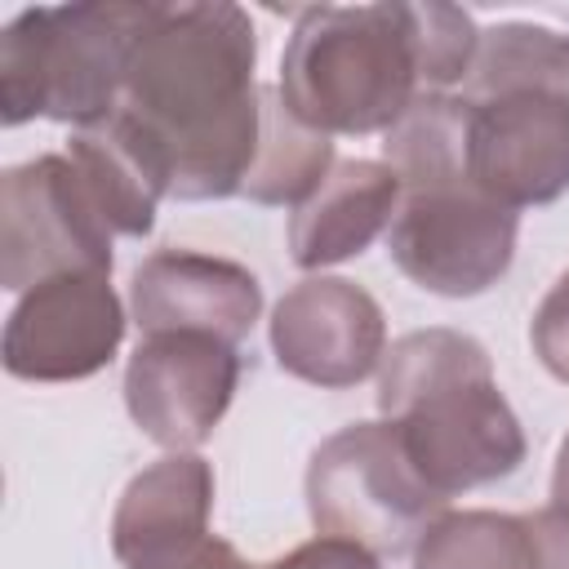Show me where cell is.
I'll list each match as a JSON object with an SVG mask.
<instances>
[{
	"label": "cell",
	"mask_w": 569,
	"mask_h": 569,
	"mask_svg": "<svg viewBox=\"0 0 569 569\" xmlns=\"http://www.w3.org/2000/svg\"><path fill=\"white\" fill-rule=\"evenodd\" d=\"M400 173L387 160H338L289 218V258L320 271L365 253L400 209Z\"/></svg>",
	"instance_id": "9a60e30c"
},
{
	"label": "cell",
	"mask_w": 569,
	"mask_h": 569,
	"mask_svg": "<svg viewBox=\"0 0 569 569\" xmlns=\"http://www.w3.org/2000/svg\"><path fill=\"white\" fill-rule=\"evenodd\" d=\"M240 382L236 342L213 333H142L124 365V405L147 440L191 453L213 436Z\"/></svg>",
	"instance_id": "9c48e42d"
},
{
	"label": "cell",
	"mask_w": 569,
	"mask_h": 569,
	"mask_svg": "<svg viewBox=\"0 0 569 569\" xmlns=\"http://www.w3.org/2000/svg\"><path fill=\"white\" fill-rule=\"evenodd\" d=\"M124 307L111 276H58L18 298L4 325V369L22 382H80L111 365Z\"/></svg>",
	"instance_id": "30bf717a"
},
{
	"label": "cell",
	"mask_w": 569,
	"mask_h": 569,
	"mask_svg": "<svg viewBox=\"0 0 569 569\" xmlns=\"http://www.w3.org/2000/svg\"><path fill=\"white\" fill-rule=\"evenodd\" d=\"M209 569H258V565H249V560H240V551H236V547L227 542V547L218 551V560H213Z\"/></svg>",
	"instance_id": "44dd1931"
},
{
	"label": "cell",
	"mask_w": 569,
	"mask_h": 569,
	"mask_svg": "<svg viewBox=\"0 0 569 569\" xmlns=\"http://www.w3.org/2000/svg\"><path fill=\"white\" fill-rule=\"evenodd\" d=\"M413 569H547L533 516L445 511L413 547Z\"/></svg>",
	"instance_id": "2e32d148"
},
{
	"label": "cell",
	"mask_w": 569,
	"mask_h": 569,
	"mask_svg": "<svg viewBox=\"0 0 569 569\" xmlns=\"http://www.w3.org/2000/svg\"><path fill=\"white\" fill-rule=\"evenodd\" d=\"M67 156L111 236H147L156 227V204L160 196H169L173 169L164 142L129 107H116L98 124L76 129Z\"/></svg>",
	"instance_id": "5bb4252c"
},
{
	"label": "cell",
	"mask_w": 569,
	"mask_h": 569,
	"mask_svg": "<svg viewBox=\"0 0 569 569\" xmlns=\"http://www.w3.org/2000/svg\"><path fill=\"white\" fill-rule=\"evenodd\" d=\"M58 276H111V227L71 156H36L0 182V280L27 293Z\"/></svg>",
	"instance_id": "ba28073f"
},
{
	"label": "cell",
	"mask_w": 569,
	"mask_h": 569,
	"mask_svg": "<svg viewBox=\"0 0 569 569\" xmlns=\"http://www.w3.org/2000/svg\"><path fill=\"white\" fill-rule=\"evenodd\" d=\"M271 351L284 373L342 391L382 369L387 320L360 284L342 276H307L271 311Z\"/></svg>",
	"instance_id": "8fae6325"
},
{
	"label": "cell",
	"mask_w": 569,
	"mask_h": 569,
	"mask_svg": "<svg viewBox=\"0 0 569 569\" xmlns=\"http://www.w3.org/2000/svg\"><path fill=\"white\" fill-rule=\"evenodd\" d=\"M213 467L200 453H164L142 467L111 516V551L120 569H209L222 538L209 533Z\"/></svg>",
	"instance_id": "7c38bea8"
},
{
	"label": "cell",
	"mask_w": 569,
	"mask_h": 569,
	"mask_svg": "<svg viewBox=\"0 0 569 569\" xmlns=\"http://www.w3.org/2000/svg\"><path fill=\"white\" fill-rule=\"evenodd\" d=\"M129 311L142 333H213L249 338L262 311V284L249 267L196 249H156L129 280Z\"/></svg>",
	"instance_id": "4fadbf2b"
},
{
	"label": "cell",
	"mask_w": 569,
	"mask_h": 569,
	"mask_svg": "<svg viewBox=\"0 0 569 569\" xmlns=\"http://www.w3.org/2000/svg\"><path fill=\"white\" fill-rule=\"evenodd\" d=\"M258 569H378V556L356 547V542H347V538L316 533L311 542H302L289 556H280L271 565H258Z\"/></svg>",
	"instance_id": "d6986e66"
},
{
	"label": "cell",
	"mask_w": 569,
	"mask_h": 569,
	"mask_svg": "<svg viewBox=\"0 0 569 569\" xmlns=\"http://www.w3.org/2000/svg\"><path fill=\"white\" fill-rule=\"evenodd\" d=\"M378 413L445 502L507 480L525 462L520 418L471 333L413 329L396 338L378 373Z\"/></svg>",
	"instance_id": "3957f363"
},
{
	"label": "cell",
	"mask_w": 569,
	"mask_h": 569,
	"mask_svg": "<svg viewBox=\"0 0 569 569\" xmlns=\"http://www.w3.org/2000/svg\"><path fill=\"white\" fill-rule=\"evenodd\" d=\"M529 342H533V356L542 360V369L551 378L569 382V271L538 302V311L529 320Z\"/></svg>",
	"instance_id": "ac0fdd59"
},
{
	"label": "cell",
	"mask_w": 569,
	"mask_h": 569,
	"mask_svg": "<svg viewBox=\"0 0 569 569\" xmlns=\"http://www.w3.org/2000/svg\"><path fill=\"white\" fill-rule=\"evenodd\" d=\"M476 22L458 4H316L280 58V98L316 133H387L422 93L476 62Z\"/></svg>",
	"instance_id": "7a4b0ae2"
},
{
	"label": "cell",
	"mask_w": 569,
	"mask_h": 569,
	"mask_svg": "<svg viewBox=\"0 0 569 569\" xmlns=\"http://www.w3.org/2000/svg\"><path fill=\"white\" fill-rule=\"evenodd\" d=\"M467 178L507 209L569 191V36L533 22L480 31L467 76Z\"/></svg>",
	"instance_id": "277c9868"
},
{
	"label": "cell",
	"mask_w": 569,
	"mask_h": 569,
	"mask_svg": "<svg viewBox=\"0 0 569 569\" xmlns=\"http://www.w3.org/2000/svg\"><path fill=\"white\" fill-rule=\"evenodd\" d=\"M520 213L489 200L467 169L405 182L387 227V253L405 280L440 298L493 289L516 258Z\"/></svg>",
	"instance_id": "52a82bcc"
},
{
	"label": "cell",
	"mask_w": 569,
	"mask_h": 569,
	"mask_svg": "<svg viewBox=\"0 0 569 569\" xmlns=\"http://www.w3.org/2000/svg\"><path fill=\"white\" fill-rule=\"evenodd\" d=\"M258 31L240 4H151L124 67V102L169 151V196L227 200L262 142Z\"/></svg>",
	"instance_id": "6da1fadb"
},
{
	"label": "cell",
	"mask_w": 569,
	"mask_h": 569,
	"mask_svg": "<svg viewBox=\"0 0 569 569\" xmlns=\"http://www.w3.org/2000/svg\"><path fill=\"white\" fill-rule=\"evenodd\" d=\"M547 507L551 511H560V516H569V436L560 440V449H556V467H551V498H547Z\"/></svg>",
	"instance_id": "ffe728a7"
},
{
	"label": "cell",
	"mask_w": 569,
	"mask_h": 569,
	"mask_svg": "<svg viewBox=\"0 0 569 569\" xmlns=\"http://www.w3.org/2000/svg\"><path fill=\"white\" fill-rule=\"evenodd\" d=\"M333 169V142L307 129L280 98L276 84L262 89V142L244 196L253 204H302Z\"/></svg>",
	"instance_id": "e0dca14e"
},
{
	"label": "cell",
	"mask_w": 569,
	"mask_h": 569,
	"mask_svg": "<svg viewBox=\"0 0 569 569\" xmlns=\"http://www.w3.org/2000/svg\"><path fill=\"white\" fill-rule=\"evenodd\" d=\"M151 4L93 0L62 9H22L0 36V116L98 124L124 102V67Z\"/></svg>",
	"instance_id": "5b68a950"
},
{
	"label": "cell",
	"mask_w": 569,
	"mask_h": 569,
	"mask_svg": "<svg viewBox=\"0 0 569 569\" xmlns=\"http://www.w3.org/2000/svg\"><path fill=\"white\" fill-rule=\"evenodd\" d=\"M445 507L449 502L413 471L391 422H351L311 453L307 511L325 538H347L373 556H400L418 547Z\"/></svg>",
	"instance_id": "8992f818"
}]
</instances>
